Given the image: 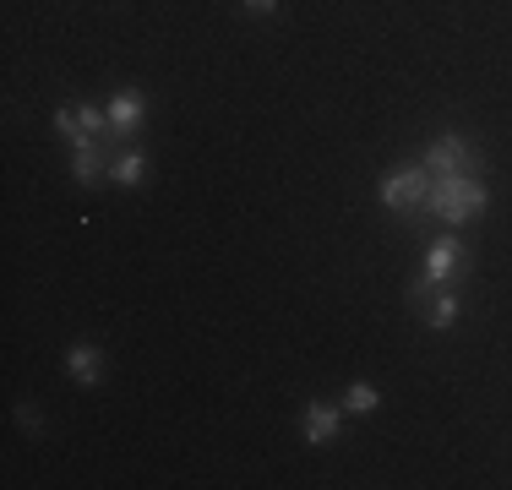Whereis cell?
Instances as JSON below:
<instances>
[{"instance_id":"8","label":"cell","mask_w":512,"mask_h":490,"mask_svg":"<svg viewBox=\"0 0 512 490\" xmlns=\"http://www.w3.org/2000/svg\"><path fill=\"white\" fill-rule=\"evenodd\" d=\"M66 371L77 376L82 387H93L104 376V365H99V349H93V343H71L66 349Z\"/></svg>"},{"instance_id":"9","label":"cell","mask_w":512,"mask_h":490,"mask_svg":"<svg viewBox=\"0 0 512 490\" xmlns=\"http://www.w3.org/2000/svg\"><path fill=\"white\" fill-rule=\"evenodd\" d=\"M142 175H148V153H137V147L109 158V180L115 186H142Z\"/></svg>"},{"instance_id":"4","label":"cell","mask_w":512,"mask_h":490,"mask_svg":"<svg viewBox=\"0 0 512 490\" xmlns=\"http://www.w3.org/2000/svg\"><path fill=\"white\" fill-rule=\"evenodd\" d=\"M425 169H431V180H447V175H474L480 169V158H474V147L463 142V137H436L431 147H425V158H420Z\"/></svg>"},{"instance_id":"12","label":"cell","mask_w":512,"mask_h":490,"mask_svg":"<svg viewBox=\"0 0 512 490\" xmlns=\"http://www.w3.org/2000/svg\"><path fill=\"white\" fill-rule=\"evenodd\" d=\"M240 6H246V11H256V17H267V11L278 6V0H240Z\"/></svg>"},{"instance_id":"2","label":"cell","mask_w":512,"mask_h":490,"mask_svg":"<svg viewBox=\"0 0 512 490\" xmlns=\"http://www.w3.org/2000/svg\"><path fill=\"white\" fill-rule=\"evenodd\" d=\"M425 191H431V169H425V164H398L393 175L382 180V202L393 207V213H414V207H425Z\"/></svg>"},{"instance_id":"5","label":"cell","mask_w":512,"mask_h":490,"mask_svg":"<svg viewBox=\"0 0 512 490\" xmlns=\"http://www.w3.org/2000/svg\"><path fill=\"white\" fill-rule=\"evenodd\" d=\"M115 137V131H109ZM109 137H77L71 142V175H77V186H99V180L109 175Z\"/></svg>"},{"instance_id":"1","label":"cell","mask_w":512,"mask_h":490,"mask_svg":"<svg viewBox=\"0 0 512 490\" xmlns=\"http://www.w3.org/2000/svg\"><path fill=\"white\" fill-rule=\"evenodd\" d=\"M425 207H431L442 224H469V218L485 213V186L480 175H447V180H431V191H425Z\"/></svg>"},{"instance_id":"3","label":"cell","mask_w":512,"mask_h":490,"mask_svg":"<svg viewBox=\"0 0 512 490\" xmlns=\"http://www.w3.org/2000/svg\"><path fill=\"white\" fill-rule=\"evenodd\" d=\"M458 273H463V245H458V235L431 240V245H425V267H420V278H414V294H425V289H436V284H453Z\"/></svg>"},{"instance_id":"10","label":"cell","mask_w":512,"mask_h":490,"mask_svg":"<svg viewBox=\"0 0 512 490\" xmlns=\"http://www.w3.org/2000/svg\"><path fill=\"white\" fill-rule=\"evenodd\" d=\"M458 311H463V300H458L453 289H442V294L431 300V311H425V327H436V333H442V327L458 322Z\"/></svg>"},{"instance_id":"6","label":"cell","mask_w":512,"mask_h":490,"mask_svg":"<svg viewBox=\"0 0 512 490\" xmlns=\"http://www.w3.org/2000/svg\"><path fill=\"white\" fill-rule=\"evenodd\" d=\"M142 109H148V104H142V93H115V104H109V131H115V137H131V131H137L142 126Z\"/></svg>"},{"instance_id":"7","label":"cell","mask_w":512,"mask_h":490,"mask_svg":"<svg viewBox=\"0 0 512 490\" xmlns=\"http://www.w3.org/2000/svg\"><path fill=\"white\" fill-rule=\"evenodd\" d=\"M338 436V403H306V441L327 447Z\"/></svg>"},{"instance_id":"11","label":"cell","mask_w":512,"mask_h":490,"mask_svg":"<svg viewBox=\"0 0 512 490\" xmlns=\"http://www.w3.org/2000/svg\"><path fill=\"white\" fill-rule=\"evenodd\" d=\"M376 403H382V392H376L371 382H355V387L344 392V409H349V414H371Z\"/></svg>"}]
</instances>
